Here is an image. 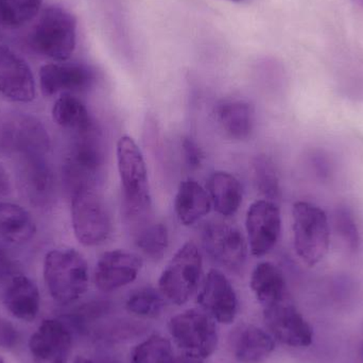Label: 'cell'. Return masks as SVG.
Instances as JSON below:
<instances>
[{"label":"cell","mask_w":363,"mask_h":363,"mask_svg":"<svg viewBox=\"0 0 363 363\" xmlns=\"http://www.w3.org/2000/svg\"><path fill=\"white\" fill-rule=\"evenodd\" d=\"M44 279L55 302L72 304L89 288V266L82 254L76 250H52L45 256Z\"/></svg>","instance_id":"7a4b0ae2"},{"label":"cell","mask_w":363,"mask_h":363,"mask_svg":"<svg viewBox=\"0 0 363 363\" xmlns=\"http://www.w3.org/2000/svg\"><path fill=\"white\" fill-rule=\"evenodd\" d=\"M9 189H10V182H9L8 174H6V170L0 166V196L8 194Z\"/></svg>","instance_id":"e575fe53"},{"label":"cell","mask_w":363,"mask_h":363,"mask_svg":"<svg viewBox=\"0 0 363 363\" xmlns=\"http://www.w3.org/2000/svg\"><path fill=\"white\" fill-rule=\"evenodd\" d=\"M12 271L13 264L10 257L0 249V281L9 277Z\"/></svg>","instance_id":"836d02e7"},{"label":"cell","mask_w":363,"mask_h":363,"mask_svg":"<svg viewBox=\"0 0 363 363\" xmlns=\"http://www.w3.org/2000/svg\"><path fill=\"white\" fill-rule=\"evenodd\" d=\"M335 224L347 247L351 251H358L362 247V234L351 209L345 206L338 207L335 215Z\"/></svg>","instance_id":"f546056e"},{"label":"cell","mask_w":363,"mask_h":363,"mask_svg":"<svg viewBox=\"0 0 363 363\" xmlns=\"http://www.w3.org/2000/svg\"><path fill=\"white\" fill-rule=\"evenodd\" d=\"M168 328L185 355L204 360L217 350V328L213 318L202 309H189L174 315L169 320Z\"/></svg>","instance_id":"52a82bcc"},{"label":"cell","mask_w":363,"mask_h":363,"mask_svg":"<svg viewBox=\"0 0 363 363\" xmlns=\"http://www.w3.org/2000/svg\"><path fill=\"white\" fill-rule=\"evenodd\" d=\"M294 249L307 266L321 262L330 250V233L328 215L313 203L298 201L292 208Z\"/></svg>","instance_id":"277c9868"},{"label":"cell","mask_w":363,"mask_h":363,"mask_svg":"<svg viewBox=\"0 0 363 363\" xmlns=\"http://www.w3.org/2000/svg\"><path fill=\"white\" fill-rule=\"evenodd\" d=\"M4 302L13 317L21 321H33L40 307L38 286L26 275H15L4 292Z\"/></svg>","instance_id":"ac0fdd59"},{"label":"cell","mask_w":363,"mask_h":363,"mask_svg":"<svg viewBox=\"0 0 363 363\" xmlns=\"http://www.w3.org/2000/svg\"><path fill=\"white\" fill-rule=\"evenodd\" d=\"M208 192L194 180L181 182L174 199V211L182 224L194 225L211 211Z\"/></svg>","instance_id":"ffe728a7"},{"label":"cell","mask_w":363,"mask_h":363,"mask_svg":"<svg viewBox=\"0 0 363 363\" xmlns=\"http://www.w3.org/2000/svg\"><path fill=\"white\" fill-rule=\"evenodd\" d=\"M48 148V135L36 119L27 115H16L0 123L1 150L40 155Z\"/></svg>","instance_id":"7c38bea8"},{"label":"cell","mask_w":363,"mask_h":363,"mask_svg":"<svg viewBox=\"0 0 363 363\" xmlns=\"http://www.w3.org/2000/svg\"><path fill=\"white\" fill-rule=\"evenodd\" d=\"M250 287L264 308L287 300L285 277L271 262H260L255 267L252 272Z\"/></svg>","instance_id":"44dd1931"},{"label":"cell","mask_w":363,"mask_h":363,"mask_svg":"<svg viewBox=\"0 0 363 363\" xmlns=\"http://www.w3.org/2000/svg\"><path fill=\"white\" fill-rule=\"evenodd\" d=\"M357 6H359L360 8H363V0H353Z\"/></svg>","instance_id":"74e56055"},{"label":"cell","mask_w":363,"mask_h":363,"mask_svg":"<svg viewBox=\"0 0 363 363\" xmlns=\"http://www.w3.org/2000/svg\"><path fill=\"white\" fill-rule=\"evenodd\" d=\"M207 192L215 211L224 217L234 216L242 203V186L228 172H213L207 183Z\"/></svg>","instance_id":"7402d4cb"},{"label":"cell","mask_w":363,"mask_h":363,"mask_svg":"<svg viewBox=\"0 0 363 363\" xmlns=\"http://www.w3.org/2000/svg\"><path fill=\"white\" fill-rule=\"evenodd\" d=\"M74 363H111L106 362H100V360L91 359V358L83 357V356H78L74 359Z\"/></svg>","instance_id":"d590c367"},{"label":"cell","mask_w":363,"mask_h":363,"mask_svg":"<svg viewBox=\"0 0 363 363\" xmlns=\"http://www.w3.org/2000/svg\"><path fill=\"white\" fill-rule=\"evenodd\" d=\"M165 303L161 292L151 287H143L128 296L125 308L142 318H157L163 311Z\"/></svg>","instance_id":"4316f807"},{"label":"cell","mask_w":363,"mask_h":363,"mask_svg":"<svg viewBox=\"0 0 363 363\" xmlns=\"http://www.w3.org/2000/svg\"><path fill=\"white\" fill-rule=\"evenodd\" d=\"M95 80L89 66L78 63H50L40 69V85L43 94L51 97L61 91L86 89Z\"/></svg>","instance_id":"2e32d148"},{"label":"cell","mask_w":363,"mask_h":363,"mask_svg":"<svg viewBox=\"0 0 363 363\" xmlns=\"http://www.w3.org/2000/svg\"><path fill=\"white\" fill-rule=\"evenodd\" d=\"M252 255L262 257L270 253L281 236V216L274 201L257 200L250 205L245 217Z\"/></svg>","instance_id":"9c48e42d"},{"label":"cell","mask_w":363,"mask_h":363,"mask_svg":"<svg viewBox=\"0 0 363 363\" xmlns=\"http://www.w3.org/2000/svg\"><path fill=\"white\" fill-rule=\"evenodd\" d=\"M233 355L240 363L264 362L275 349L274 338L255 325L238 326L230 337Z\"/></svg>","instance_id":"e0dca14e"},{"label":"cell","mask_w":363,"mask_h":363,"mask_svg":"<svg viewBox=\"0 0 363 363\" xmlns=\"http://www.w3.org/2000/svg\"><path fill=\"white\" fill-rule=\"evenodd\" d=\"M264 320L271 336L283 345L307 347L313 343V328L288 300L264 308Z\"/></svg>","instance_id":"30bf717a"},{"label":"cell","mask_w":363,"mask_h":363,"mask_svg":"<svg viewBox=\"0 0 363 363\" xmlns=\"http://www.w3.org/2000/svg\"><path fill=\"white\" fill-rule=\"evenodd\" d=\"M16 341V333L11 324L6 321H0V345L1 347H12Z\"/></svg>","instance_id":"d6a6232c"},{"label":"cell","mask_w":363,"mask_h":363,"mask_svg":"<svg viewBox=\"0 0 363 363\" xmlns=\"http://www.w3.org/2000/svg\"><path fill=\"white\" fill-rule=\"evenodd\" d=\"M35 223L30 213L13 203L0 202V236L13 243L29 241L35 234Z\"/></svg>","instance_id":"603a6c76"},{"label":"cell","mask_w":363,"mask_h":363,"mask_svg":"<svg viewBox=\"0 0 363 363\" xmlns=\"http://www.w3.org/2000/svg\"><path fill=\"white\" fill-rule=\"evenodd\" d=\"M254 181L260 194L267 200L274 201L279 196V180L274 164L268 157H256L253 162Z\"/></svg>","instance_id":"f1b7e54d"},{"label":"cell","mask_w":363,"mask_h":363,"mask_svg":"<svg viewBox=\"0 0 363 363\" xmlns=\"http://www.w3.org/2000/svg\"><path fill=\"white\" fill-rule=\"evenodd\" d=\"M182 152L184 160L190 169H198L202 165L204 153L192 138H184L182 140Z\"/></svg>","instance_id":"1f68e13d"},{"label":"cell","mask_w":363,"mask_h":363,"mask_svg":"<svg viewBox=\"0 0 363 363\" xmlns=\"http://www.w3.org/2000/svg\"><path fill=\"white\" fill-rule=\"evenodd\" d=\"M202 239L207 253L218 264L234 272L242 270L247 262V245L236 225L211 222L203 230Z\"/></svg>","instance_id":"ba28073f"},{"label":"cell","mask_w":363,"mask_h":363,"mask_svg":"<svg viewBox=\"0 0 363 363\" xmlns=\"http://www.w3.org/2000/svg\"><path fill=\"white\" fill-rule=\"evenodd\" d=\"M32 48L55 62H65L76 48L77 21L63 6H47L30 38Z\"/></svg>","instance_id":"3957f363"},{"label":"cell","mask_w":363,"mask_h":363,"mask_svg":"<svg viewBox=\"0 0 363 363\" xmlns=\"http://www.w3.org/2000/svg\"><path fill=\"white\" fill-rule=\"evenodd\" d=\"M177 363H203V360L186 355L184 356V357L180 358Z\"/></svg>","instance_id":"8d00e7d4"},{"label":"cell","mask_w":363,"mask_h":363,"mask_svg":"<svg viewBox=\"0 0 363 363\" xmlns=\"http://www.w3.org/2000/svg\"><path fill=\"white\" fill-rule=\"evenodd\" d=\"M27 184L34 196H44L51 188V174L48 167L38 159L40 155H27Z\"/></svg>","instance_id":"4dcf8cb0"},{"label":"cell","mask_w":363,"mask_h":363,"mask_svg":"<svg viewBox=\"0 0 363 363\" xmlns=\"http://www.w3.org/2000/svg\"><path fill=\"white\" fill-rule=\"evenodd\" d=\"M203 260L196 243L188 241L174 254L159 279L162 296L174 304L184 305L200 286Z\"/></svg>","instance_id":"8992f818"},{"label":"cell","mask_w":363,"mask_h":363,"mask_svg":"<svg viewBox=\"0 0 363 363\" xmlns=\"http://www.w3.org/2000/svg\"><path fill=\"white\" fill-rule=\"evenodd\" d=\"M201 309L221 324H232L238 313V298L228 277L219 270L209 271L198 294Z\"/></svg>","instance_id":"8fae6325"},{"label":"cell","mask_w":363,"mask_h":363,"mask_svg":"<svg viewBox=\"0 0 363 363\" xmlns=\"http://www.w3.org/2000/svg\"><path fill=\"white\" fill-rule=\"evenodd\" d=\"M142 267V258L131 252L123 250L106 252L96 264L94 274L96 286L104 292L125 287L138 279Z\"/></svg>","instance_id":"5bb4252c"},{"label":"cell","mask_w":363,"mask_h":363,"mask_svg":"<svg viewBox=\"0 0 363 363\" xmlns=\"http://www.w3.org/2000/svg\"><path fill=\"white\" fill-rule=\"evenodd\" d=\"M131 363H174L172 343L160 335H153L134 347Z\"/></svg>","instance_id":"484cf974"},{"label":"cell","mask_w":363,"mask_h":363,"mask_svg":"<svg viewBox=\"0 0 363 363\" xmlns=\"http://www.w3.org/2000/svg\"><path fill=\"white\" fill-rule=\"evenodd\" d=\"M117 164L123 190V213L133 232L151 220V194L144 155L130 136L117 143Z\"/></svg>","instance_id":"6da1fadb"},{"label":"cell","mask_w":363,"mask_h":363,"mask_svg":"<svg viewBox=\"0 0 363 363\" xmlns=\"http://www.w3.org/2000/svg\"><path fill=\"white\" fill-rule=\"evenodd\" d=\"M43 0H0V19L9 27H21L40 13Z\"/></svg>","instance_id":"83f0119b"},{"label":"cell","mask_w":363,"mask_h":363,"mask_svg":"<svg viewBox=\"0 0 363 363\" xmlns=\"http://www.w3.org/2000/svg\"><path fill=\"white\" fill-rule=\"evenodd\" d=\"M0 363H6V360L4 359V358L0 357Z\"/></svg>","instance_id":"f35d334b"},{"label":"cell","mask_w":363,"mask_h":363,"mask_svg":"<svg viewBox=\"0 0 363 363\" xmlns=\"http://www.w3.org/2000/svg\"><path fill=\"white\" fill-rule=\"evenodd\" d=\"M72 337L65 324L45 320L29 340L34 363H67L72 353Z\"/></svg>","instance_id":"4fadbf2b"},{"label":"cell","mask_w":363,"mask_h":363,"mask_svg":"<svg viewBox=\"0 0 363 363\" xmlns=\"http://www.w3.org/2000/svg\"><path fill=\"white\" fill-rule=\"evenodd\" d=\"M132 233L136 247L146 257L153 262L164 257L169 245V233L165 224L149 220Z\"/></svg>","instance_id":"d4e9b609"},{"label":"cell","mask_w":363,"mask_h":363,"mask_svg":"<svg viewBox=\"0 0 363 363\" xmlns=\"http://www.w3.org/2000/svg\"><path fill=\"white\" fill-rule=\"evenodd\" d=\"M52 116L57 125L72 130L77 134L89 131L95 127L85 104L70 94H63L55 101Z\"/></svg>","instance_id":"cb8c5ba5"},{"label":"cell","mask_w":363,"mask_h":363,"mask_svg":"<svg viewBox=\"0 0 363 363\" xmlns=\"http://www.w3.org/2000/svg\"><path fill=\"white\" fill-rule=\"evenodd\" d=\"M72 221L74 236L85 247L102 245L110 236V215L94 186H81L74 190Z\"/></svg>","instance_id":"5b68a950"},{"label":"cell","mask_w":363,"mask_h":363,"mask_svg":"<svg viewBox=\"0 0 363 363\" xmlns=\"http://www.w3.org/2000/svg\"><path fill=\"white\" fill-rule=\"evenodd\" d=\"M230 1H241V0H230Z\"/></svg>","instance_id":"ab89813d"},{"label":"cell","mask_w":363,"mask_h":363,"mask_svg":"<svg viewBox=\"0 0 363 363\" xmlns=\"http://www.w3.org/2000/svg\"><path fill=\"white\" fill-rule=\"evenodd\" d=\"M216 117L222 131L233 140H245L255 125L253 106L243 100H228L216 108Z\"/></svg>","instance_id":"d6986e66"},{"label":"cell","mask_w":363,"mask_h":363,"mask_svg":"<svg viewBox=\"0 0 363 363\" xmlns=\"http://www.w3.org/2000/svg\"><path fill=\"white\" fill-rule=\"evenodd\" d=\"M0 94L11 101L28 104L35 98L29 65L9 47L0 45Z\"/></svg>","instance_id":"9a60e30c"}]
</instances>
